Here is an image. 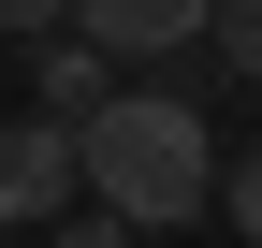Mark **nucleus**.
Returning <instances> with one entry per match:
<instances>
[{
    "label": "nucleus",
    "instance_id": "obj_1",
    "mask_svg": "<svg viewBox=\"0 0 262 248\" xmlns=\"http://www.w3.org/2000/svg\"><path fill=\"white\" fill-rule=\"evenodd\" d=\"M73 161H88V204H117L131 234H175L204 219L219 161H204V117L175 102V88H117L102 117H73Z\"/></svg>",
    "mask_w": 262,
    "mask_h": 248
},
{
    "label": "nucleus",
    "instance_id": "obj_2",
    "mask_svg": "<svg viewBox=\"0 0 262 248\" xmlns=\"http://www.w3.org/2000/svg\"><path fill=\"white\" fill-rule=\"evenodd\" d=\"M73 190H88L73 117H15V132H0V219H58Z\"/></svg>",
    "mask_w": 262,
    "mask_h": 248
},
{
    "label": "nucleus",
    "instance_id": "obj_3",
    "mask_svg": "<svg viewBox=\"0 0 262 248\" xmlns=\"http://www.w3.org/2000/svg\"><path fill=\"white\" fill-rule=\"evenodd\" d=\"M204 15L219 0H73V29L102 58H175V44H204Z\"/></svg>",
    "mask_w": 262,
    "mask_h": 248
},
{
    "label": "nucleus",
    "instance_id": "obj_4",
    "mask_svg": "<svg viewBox=\"0 0 262 248\" xmlns=\"http://www.w3.org/2000/svg\"><path fill=\"white\" fill-rule=\"evenodd\" d=\"M29 73H44V117H102V102H117V58L88 44V29H58V44H29Z\"/></svg>",
    "mask_w": 262,
    "mask_h": 248
},
{
    "label": "nucleus",
    "instance_id": "obj_5",
    "mask_svg": "<svg viewBox=\"0 0 262 248\" xmlns=\"http://www.w3.org/2000/svg\"><path fill=\"white\" fill-rule=\"evenodd\" d=\"M204 44H219V73H233V88H262V0H219Z\"/></svg>",
    "mask_w": 262,
    "mask_h": 248
},
{
    "label": "nucleus",
    "instance_id": "obj_6",
    "mask_svg": "<svg viewBox=\"0 0 262 248\" xmlns=\"http://www.w3.org/2000/svg\"><path fill=\"white\" fill-rule=\"evenodd\" d=\"M44 248H131V219H117V204H58Z\"/></svg>",
    "mask_w": 262,
    "mask_h": 248
},
{
    "label": "nucleus",
    "instance_id": "obj_7",
    "mask_svg": "<svg viewBox=\"0 0 262 248\" xmlns=\"http://www.w3.org/2000/svg\"><path fill=\"white\" fill-rule=\"evenodd\" d=\"M219 204H233V234L262 248V146H248V161H219Z\"/></svg>",
    "mask_w": 262,
    "mask_h": 248
},
{
    "label": "nucleus",
    "instance_id": "obj_8",
    "mask_svg": "<svg viewBox=\"0 0 262 248\" xmlns=\"http://www.w3.org/2000/svg\"><path fill=\"white\" fill-rule=\"evenodd\" d=\"M73 29V0H0V44H58Z\"/></svg>",
    "mask_w": 262,
    "mask_h": 248
}]
</instances>
